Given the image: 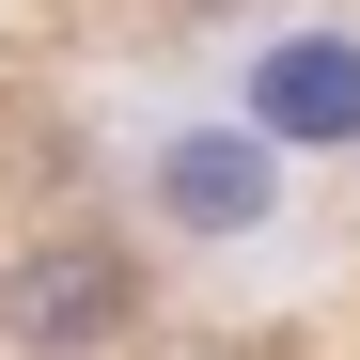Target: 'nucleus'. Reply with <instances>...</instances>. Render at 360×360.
<instances>
[{"instance_id":"obj_3","label":"nucleus","mask_w":360,"mask_h":360,"mask_svg":"<svg viewBox=\"0 0 360 360\" xmlns=\"http://www.w3.org/2000/svg\"><path fill=\"white\" fill-rule=\"evenodd\" d=\"M172 204H188V219H251L266 204V157L251 141H172Z\"/></svg>"},{"instance_id":"obj_1","label":"nucleus","mask_w":360,"mask_h":360,"mask_svg":"<svg viewBox=\"0 0 360 360\" xmlns=\"http://www.w3.org/2000/svg\"><path fill=\"white\" fill-rule=\"evenodd\" d=\"M126 314H141L126 251H79V235H63V251H16V282H0V329H16V345H110Z\"/></svg>"},{"instance_id":"obj_2","label":"nucleus","mask_w":360,"mask_h":360,"mask_svg":"<svg viewBox=\"0 0 360 360\" xmlns=\"http://www.w3.org/2000/svg\"><path fill=\"white\" fill-rule=\"evenodd\" d=\"M360 126V47H266V141H345Z\"/></svg>"}]
</instances>
